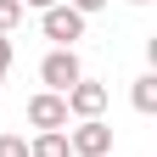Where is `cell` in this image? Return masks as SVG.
Instances as JSON below:
<instances>
[{
	"instance_id": "obj_1",
	"label": "cell",
	"mask_w": 157,
	"mask_h": 157,
	"mask_svg": "<svg viewBox=\"0 0 157 157\" xmlns=\"http://www.w3.org/2000/svg\"><path fill=\"white\" fill-rule=\"evenodd\" d=\"M39 28H45V39H56V51H73V39H84V17L73 6H51L39 11Z\"/></svg>"
},
{
	"instance_id": "obj_2",
	"label": "cell",
	"mask_w": 157,
	"mask_h": 157,
	"mask_svg": "<svg viewBox=\"0 0 157 157\" xmlns=\"http://www.w3.org/2000/svg\"><path fill=\"white\" fill-rule=\"evenodd\" d=\"M39 78L51 84V95H67L78 78H84V67H78V51H51L45 62H39Z\"/></svg>"
},
{
	"instance_id": "obj_3",
	"label": "cell",
	"mask_w": 157,
	"mask_h": 157,
	"mask_svg": "<svg viewBox=\"0 0 157 157\" xmlns=\"http://www.w3.org/2000/svg\"><path fill=\"white\" fill-rule=\"evenodd\" d=\"M67 151H73V157H112V124L84 118V124L67 135Z\"/></svg>"
},
{
	"instance_id": "obj_4",
	"label": "cell",
	"mask_w": 157,
	"mask_h": 157,
	"mask_svg": "<svg viewBox=\"0 0 157 157\" xmlns=\"http://www.w3.org/2000/svg\"><path fill=\"white\" fill-rule=\"evenodd\" d=\"M28 124L39 129V135H51V129H67V101L62 95H51V90H39V95H28Z\"/></svg>"
},
{
	"instance_id": "obj_5",
	"label": "cell",
	"mask_w": 157,
	"mask_h": 157,
	"mask_svg": "<svg viewBox=\"0 0 157 157\" xmlns=\"http://www.w3.org/2000/svg\"><path fill=\"white\" fill-rule=\"evenodd\" d=\"M62 101H67V118H78V124H84V118H101V112H107V84L78 78V84L62 95Z\"/></svg>"
},
{
	"instance_id": "obj_6",
	"label": "cell",
	"mask_w": 157,
	"mask_h": 157,
	"mask_svg": "<svg viewBox=\"0 0 157 157\" xmlns=\"http://www.w3.org/2000/svg\"><path fill=\"white\" fill-rule=\"evenodd\" d=\"M28 157H73V151H67V129L34 135V140H28Z\"/></svg>"
},
{
	"instance_id": "obj_7",
	"label": "cell",
	"mask_w": 157,
	"mask_h": 157,
	"mask_svg": "<svg viewBox=\"0 0 157 157\" xmlns=\"http://www.w3.org/2000/svg\"><path fill=\"white\" fill-rule=\"evenodd\" d=\"M135 112H157V73L135 78Z\"/></svg>"
},
{
	"instance_id": "obj_8",
	"label": "cell",
	"mask_w": 157,
	"mask_h": 157,
	"mask_svg": "<svg viewBox=\"0 0 157 157\" xmlns=\"http://www.w3.org/2000/svg\"><path fill=\"white\" fill-rule=\"evenodd\" d=\"M23 23V0H0V34L11 39V28Z\"/></svg>"
},
{
	"instance_id": "obj_9",
	"label": "cell",
	"mask_w": 157,
	"mask_h": 157,
	"mask_svg": "<svg viewBox=\"0 0 157 157\" xmlns=\"http://www.w3.org/2000/svg\"><path fill=\"white\" fill-rule=\"evenodd\" d=\"M0 157H28V140L23 135H0Z\"/></svg>"
},
{
	"instance_id": "obj_10",
	"label": "cell",
	"mask_w": 157,
	"mask_h": 157,
	"mask_svg": "<svg viewBox=\"0 0 157 157\" xmlns=\"http://www.w3.org/2000/svg\"><path fill=\"white\" fill-rule=\"evenodd\" d=\"M67 6H73L78 17H90V11H101V6H107V0H67Z\"/></svg>"
},
{
	"instance_id": "obj_11",
	"label": "cell",
	"mask_w": 157,
	"mask_h": 157,
	"mask_svg": "<svg viewBox=\"0 0 157 157\" xmlns=\"http://www.w3.org/2000/svg\"><path fill=\"white\" fill-rule=\"evenodd\" d=\"M6 67H11V39L0 34V78H6Z\"/></svg>"
},
{
	"instance_id": "obj_12",
	"label": "cell",
	"mask_w": 157,
	"mask_h": 157,
	"mask_svg": "<svg viewBox=\"0 0 157 157\" xmlns=\"http://www.w3.org/2000/svg\"><path fill=\"white\" fill-rule=\"evenodd\" d=\"M23 6H34V11H51V6H62V0H23Z\"/></svg>"
},
{
	"instance_id": "obj_13",
	"label": "cell",
	"mask_w": 157,
	"mask_h": 157,
	"mask_svg": "<svg viewBox=\"0 0 157 157\" xmlns=\"http://www.w3.org/2000/svg\"><path fill=\"white\" fill-rule=\"evenodd\" d=\"M135 6H146V0H135Z\"/></svg>"
}]
</instances>
